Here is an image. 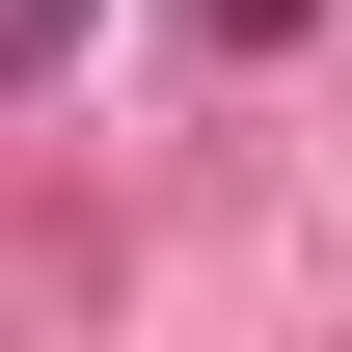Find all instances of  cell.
Segmentation results:
<instances>
[{"mask_svg": "<svg viewBox=\"0 0 352 352\" xmlns=\"http://www.w3.org/2000/svg\"><path fill=\"white\" fill-rule=\"evenodd\" d=\"M217 28H244V54H271V28H298V0H217Z\"/></svg>", "mask_w": 352, "mask_h": 352, "instance_id": "7a4b0ae2", "label": "cell"}, {"mask_svg": "<svg viewBox=\"0 0 352 352\" xmlns=\"http://www.w3.org/2000/svg\"><path fill=\"white\" fill-rule=\"evenodd\" d=\"M54 54H82V0H0V82H54Z\"/></svg>", "mask_w": 352, "mask_h": 352, "instance_id": "6da1fadb", "label": "cell"}]
</instances>
